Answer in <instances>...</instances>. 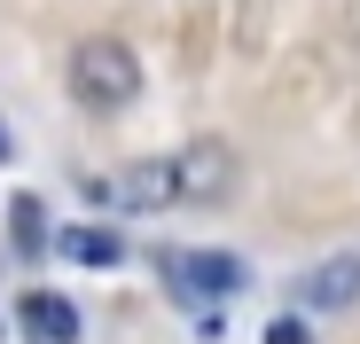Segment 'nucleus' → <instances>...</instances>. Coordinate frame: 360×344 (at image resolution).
Here are the masks:
<instances>
[{"label":"nucleus","mask_w":360,"mask_h":344,"mask_svg":"<svg viewBox=\"0 0 360 344\" xmlns=\"http://www.w3.org/2000/svg\"><path fill=\"white\" fill-rule=\"evenodd\" d=\"M0 157H8V133H0Z\"/></svg>","instance_id":"obj_10"},{"label":"nucleus","mask_w":360,"mask_h":344,"mask_svg":"<svg viewBox=\"0 0 360 344\" xmlns=\"http://www.w3.org/2000/svg\"><path fill=\"white\" fill-rule=\"evenodd\" d=\"M297 305H306V313H345V305H360V251L306 266V274H297Z\"/></svg>","instance_id":"obj_4"},{"label":"nucleus","mask_w":360,"mask_h":344,"mask_svg":"<svg viewBox=\"0 0 360 344\" xmlns=\"http://www.w3.org/2000/svg\"><path fill=\"white\" fill-rule=\"evenodd\" d=\"M71 94L86 102V110H126L134 94H141V63H134V47L126 39H79V55H71Z\"/></svg>","instance_id":"obj_1"},{"label":"nucleus","mask_w":360,"mask_h":344,"mask_svg":"<svg viewBox=\"0 0 360 344\" xmlns=\"http://www.w3.org/2000/svg\"><path fill=\"white\" fill-rule=\"evenodd\" d=\"M227 188H235L227 141H196V149L172 157V196H180V204H212V196H227Z\"/></svg>","instance_id":"obj_3"},{"label":"nucleus","mask_w":360,"mask_h":344,"mask_svg":"<svg viewBox=\"0 0 360 344\" xmlns=\"http://www.w3.org/2000/svg\"><path fill=\"white\" fill-rule=\"evenodd\" d=\"M117 204H141V211L172 204V157H141V164H126V172H117Z\"/></svg>","instance_id":"obj_5"},{"label":"nucleus","mask_w":360,"mask_h":344,"mask_svg":"<svg viewBox=\"0 0 360 344\" xmlns=\"http://www.w3.org/2000/svg\"><path fill=\"white\" fill-rule=\"evenodd\" d=\"M165 282H172V298H235V282H243V266H235L227 251H165Z\"/></svg>","instance_id":"obj_2"},{"label":"nucleus","mask_w":360,"mask_h":344,"mask_svg":"<svg viewBox=\"0 0 360 344\" xmlns=\"http://www.w3.org/2000/svg\"><path fill=\"white\" fill-rule=\"evenodd\" d=\"M24 329L39 336V344H79V305H63V298H24Z\"/></svg>","instance_id":"obj_6"},{"label":"nucleus","mask_w":360,"mask_h":344,"mask_svg":"<svg viewBox=\"0 0 360 344\" xmlns=\"http://www.w3.org/2000/svg\"><path fill=\"white\" fill-rule=\"evenodd\" d=\"M266 344H306V329H297V321H274V329H266Z\"/></svg>","instance_id":"obj_9"},{"label":"nucleus","mask_w":360,"mask_h":344,"mask_svg":"<svg viewBox=\"0 0 360 344\" xmlns=\"http://www.w3.org/2000/svg\"><path fill=\"white\" fill-rule=\"evenodd\" d=\"M8 227H16V243H24V251H39V243H47V235H39V204H32V196H16Z\"/></svg>","instance_id":"obj_8"},{"label":"nucleus","mask_w":360,"mask_h":344,"mask_svg":"<svg viewBox=\"0 0 360 344\" xmlns=\"http://www.w3.org/2000/svg\"><path fill=\"white\" fill-rule=\"evenodd\" d=\"M55 251H63V258H79V266H117V258H126V243H117L110 227H71Z\"/></svg>","instance_id":"obj_7"}]
</instances>
